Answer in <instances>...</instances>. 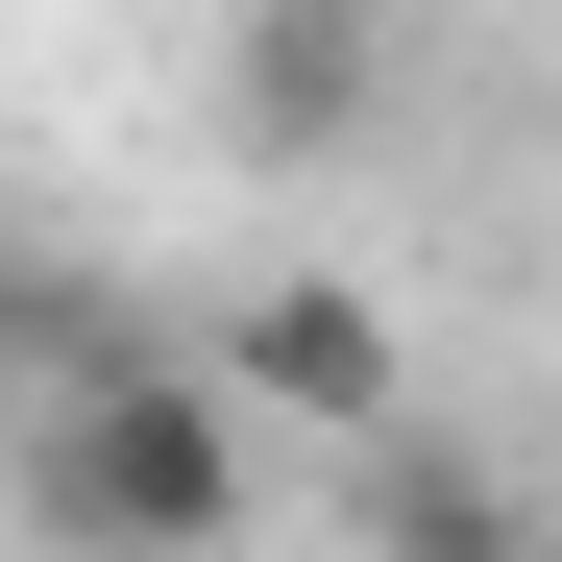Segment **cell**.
Returning <instances> with one entry per match:
<instances>
[{"label": "cell", "instance_id": "obj_2", "mask_svg": "<svg viewBox=\"0 0 562 562\" xmlns=\"http://www.w3.org/2000/svg\"><path fill=\"white\" fill-rule=\"evenodd\" d=\"M221 392H245L269 440H392V416H416V342H392V294H342V269H245Z\"/></svg>", "mask_w": 562, "mask_h": 562}, {"label": "cell", "instance_id": "obj_3", "mask_svg": "<svg viewBox=\"0 0 562 562\" xmlns=\"http://www.w3.org/2000/svg\"><path fill=\"white\" fill-rule=\"evenodd\" d=\"M392 99V0H221V147L245 171H342Z\"/></svg>", "mask_w": 562, "mask_h": 562}, {"label": "cell", "instance_id": "obj_1", "mask_svg": "<svg viewBox=\"0 0 562 562\" xmlns=\"http://www.w3.org/2000/svg\"><path fill=\"white\" fill-rule=\"evenodd\" d=\"M245 514H269V416L221 367L99 342V367L25 392V538L49 562H245Z\"/></svg>", "mask_w": 562, "mask_h": 562}, {"label": "cell", "instance_id": "obj_4", "mask_svg": "<svg viewBox=\"0 0 562 562\" xmlns=\"http://www.w3.org/2000/svg\"><path fill=\"white\" fill-rule=\"evenodd\" d=\"M342 538H367V562H562V538H538V490H514L490 440H440V416L342 440Z\"/></svg>", "mask_w": 562, "mask_h": 562}]
</instances>
